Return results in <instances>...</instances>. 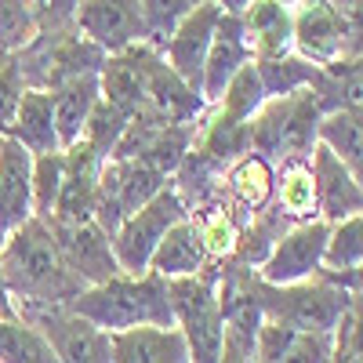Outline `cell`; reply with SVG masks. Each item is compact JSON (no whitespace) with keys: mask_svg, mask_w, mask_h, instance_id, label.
Returning a JSON list of instances; mask_svg holds the SVG:
<instances>
[{"mask_svg":"<svg viewBox=\"0 0 363 363\" xmlns=\"http://www.w3.org/2000/svg\"><path fill=\"white\" fill-rule=\"evenodd\" d=\"M0 265H4V284H8L15 309L18 306L69 309L87 291L69 272L51 229L40 218L26 222L22 229L0 240Z\"/></svg>","mask_w":363,"mask_h":363,"instance_id":"1","label":"cell"},{"mask_svg":"<svg viewBox=\"0 0 363 363\" xmlns=\"http://www.w3.org/2000/svg\"><path fill=\"white\" fill-rule=\"evenodd\" d=\"M69 313L95 323L106 335H120V330H135V327H174L167 280L157 277V272L116 277L109 284L87 287L69 306Z\"/></svg>","mask_w":363,"mask_h":363,"instance_id":"2","label":"cell"},{"mask_svg":"<svg viewBox=\"0 0 363 363\" xmlns=\"http://www.w3.org/2000/svg\"><path fill=\"white\" fill-rule=\"evenodd\" d=\"M255 298L269 323L306 330V335H327V338L342 327V320L352 309V294L327 272L294 287H265L255 277Z\"/></svg>","mask_w":363,"mask_h":363,"instance_id":"3","label":"cell"},{"mask_svg":"<svg viewBox=\"0 0 363 363\" xmlns=\"http://www.w3.org/2000/svg\"><path fill=\"white\" fill-rule=\"evenodd\" d=\"M167 294H171L174 327L186 335L193 363H222L225 320H222V301H218V272L171 280Z\"/></svg>","mask_w":363,"mask_h":363,"instance_id":"4","label":"cell"},{"mask_svg":"<svg viewBox=\"0 0 363 363\" xmlns=\"http://www.w3.org/2000/svg\"><path fill=\"white\" fill-rule=\"evenodd\" d=\"M186 218H189V211L182 203V196L174 193V186H167L160 196H153L135 215H128L120 222V229L113 233V251H116L120 272L124 277H145L160 240Z\"/></svg>","mask_w":363,"mask_h":363,"instance_id":"5","label":"cell"},{"mask_svg":"<svg viewBox=\"0 0 363 363\" xmlns=\"http://www.w3.org/2000/svg\"><path fill=\"white\" fill-rule=\"evenodd\" d=\"M167 189V178L142 160H106L102 182H99V203H95V222L113 236L128 215L145 207L153 196Z\"/></svg>","mask_w":363,"mask_h":363,"instance_id":"6","label":"cell"},{"mask_svg":"<svg viewBox=\"0 0 363 363\" xmlns=\"http://www.w3.org/2000/svg\"><path fill=\"white\" fill-rule=\"evenodd\" d=\"M327 222H309V225H294L287 229L272 251L265 255V262L255 269V277L265 287H294L316 280L323 272V255H327Z\"/></svg>","mask_w":363,"mask_h":363,"instance_id":"7","label":"cell"},{"mask_svg":"<svg viewBox=\"0 0 363 363\" xmlns=\"http://www.w3.org/2000/svg\"><path fill=\"white\" fill-rule=\"evenodd\" d=\"M18 320L33 323L48 338L58 363H113L109 335L95 323L80 320L69 309H37V306H18Z\"/></svg>","mask_w":363,"mask_h":363,"instance_id":"8","label":"cell"},{"mask_svg":"<svg viewBox=\"0 0 363 363\" xmlns=\"http://www.w3.org/2000/svg\"><path fill=\"white\" fill-rule=\"evenodd\" d=\"M44 225L51 229L69 272L84 287H99V284L124 277L120 262H116V251H113V236L95 218L91 222H44Z\"/></svg>","mask_w":363,"mask_h":363,"instance_id":"9","label":"cell"},{"mask_svg":"<svg viewBox=\"0 0 363 363\" xmlns=\"http://www.w3.org/2000/svg\"><path fill=\"white\" fill-rule=\"evenodd\" d=\"M73 26L106 58L128 51L135 44H145L142 8L128 4V0H84V4L73 8Z\"/></svg>","mask_w":363,"mask_h":363,"instance_id":"10","label":"cell"},{"mask_svg":"<svg viewBox=\"0 0 363 363\" xmlns=\"http://www.w3.org/2000/svg\"><path fill=\"white\" fill-rule=\"evenodd\" d=\"M218 18H222V4L200 0V4H193V11L182 18V26L171 33V40L160 48L164 62L174 69V77H182L193 91H200L203 62H207V51H211V37H215V29H218Z\"/></svg>","mask_w":363,"mask_h":363,"instance_id":"11","label":"cell"},{"mask_svg":"<svg viewBox=\"0 0 363 363\" xmlns=\"http://www.w3.org/2000/svg\"><path fill=\"white\" fill-rule=\"evenodd\" d=\"M247 62H255L244 22H240V4H222V18L218 29L211 37V51L203 62V80H200V95L207 106L222 102V91L229 87V80L244 69Z\"/></svg>","mask_w":363,"mask_h":363,"instance_id":"12","label":"cell"},{"mask_svg":"<svg viewBox=\"0 0 363 363\" xmlns=\"http://www.w3.org/2000/svg\"><path fill=\"white\" fill-rule=\"evenodd\" d=\"M66 157V174H62V196H58L55 218L51 222H91L99 203V182H102V157L91 149L84 138L69 149Z\"/></svg>","mask_w":363,"mask_h":363,"instance_id":"13","label":"cell"},{"mask_svg":"<svg viewBox=\"0 0 363 363\" xmlns=\"http://www.w3.org/2000/svg\"><path fill=\"white\" fill-rule=\"evenodd\" d=\"M313 182H316V207H320V222L335 225L352 215H363V186L359 178L330 153L327 145L313 149Z\"/></svg>","mask_w":363,"mask_h":363,"instance_id":"14","label":"cell"},{"mask_svg":"<svg viewBox=\"0 0 363 363\" xmlns=\"http://www.w3.org/2000/svg\"><path fill=\"white\" fill-rule=\"evenodd\" d=\"M33 218V157L18 142L0 138V240Z\"/></svg>","mask_w":363,"mask_h":363,"instance_id":"15","label":"cell"},{"mask_svg":"<svg viewBox=\"0 0 363 363\" xmlns=\"http://www.w3.org/2000/svg\"><path fill=\"white\" fill-rule=\"evenodd\" d=\"M222 196H225V207L236 215V222L247 225L251 218L265 215L272 200H277V167L258 153H247L244 160H236L225 171Z\"/></svg>","mask_w":363,"mask_h":363,"instance_id":"16","label":"cell"},{"mask_svg":"<svg viewBox=\"0 0 363 363\" xmlns=\"http://www.w3.org/2000/svg\"><path fill=\"white\" fill-rule=\"evenodd\" d=\"M240 22L251 44L255 62H277L294 55V8L280 0H255L240 4Z\"/></svg>","mask_w":363,"mask_h":363,"instance_id":"17","label":"cell"},{"mask_svg":"<svg viewBox=\"0 0 363 363\" xmlns=\"http://www.w3.org/2000/svg\"><path fill=\"white\" fill-rule=\"evenodd\" d=\"M294 55L313 69H327L345 58L342 29L330 4H298L294 8Z\"/></svg>","mask_w":363,"mask_h":363,"instance_id":"18","label":"cell"},{"mask_svg":"<svg viewBox=\"0 0 363 363\" xmlns=\"http://www.w3.org/2000/svg\"><path fill=\"white\" fill-rule=\"evenodd\" d=\"M113 363H193L178 327H135L109 335Z\"/></svg>","mask_w":363,"mask_h":363,"instance_id":"19","label":"cell"},{"mask_svg":"<svg viewBox=\"0 0 363 363\" xmlns=\"http://www.w3.org/2000/svg\"><path fill=\"white\" fill-rule=\"evenodd\" d=\"M272 211L294 229V225H309L320 222V207H316V182H313V164L309 157H291L280 160L277 167V200Z\"/></svg>","mask_w":363,"mask_h":363,"instance_id":"20","label":"cell"},{"mask_svg":"<svg viewBox=\"0 0 363 363\" xmlns=\"http://www.w3.org/2000/svg\"><path fill=\"white\" fill-rule=\"evenodd\" d=\"M335 335H306V330H291L280 323H262L255 363H330Z\"/></svg>","mask_w":363,"mask_h":363,"instance_id":"21","label":"cell"},{"mask_svg":"<svg viewBox=\"0 0 363 363\" xmlns=\"http://www.w3.org/2000/svg\"><path fill=\"white\" fill-rule=\"evenodd\" d=\"M51 95V109H55V128H58V145L69 149L84 138V128L95 106L102 102V87L99 77H73L66 84H58L48 91Z\"/></svg>","mask_w":363,"mask_h":363,"instance_id":"22","label":"cell"},{"mask_svg":"<svg viewBox=\"0 0 363 363\" xmlns=\"http://www.w3.org/2000/svg\"><path fill=\"white\" fill-rule=\"evenodd\" d=\"M207 262L211 258L203 247V236H200L196 222L186 218L160 240L153 262H149V272H157V277H164L171 284V280H189V277L207 272Z\"/></svg>","mask_w":363,"mask_h":363,"instance_id":"23","label":"cell"},{"mask_svg":"<svg viewBox=\"0 0 363 363\" xmlns=\"http://www.w3.org/2000/svg\"><path fill=\"white\" fill-rule=\"evenodd\" d=\"M8 138L18 142L29 157L62 153V145H58V128H55V109H51V95H48V91L26 87Z\"/></svg>","mask_w":363,"mask_h":363,"instance_id":"24","label":"cell"},{"mask_svg":"<svg viewBox=\"0 0 363 363\" xmlns=\"http://www.w3.org/2000/svg\"><path fill=\"white\" fill-rule=\"evenodd\" d=\"M320 124H323V109L309 87L287 95L284 99V138H280L284 160L313 157V149L320 145Z\"/></svg>","mask_w":363,"mask_h":363,"instance_id":"25","label":"cell"},{"mask_svg":"<svg viewBox=\"0 0 363 363\" xmlns=\"http://www.w3.org/2000/svg\"><path fill=\"white\" fill-rule=\"evenodd\" d=\"M320 145H327L363 186V113H327L320 124Z\"/></svg>","mask_w":363,"mask_h":363,"instance_id":"26","label":"cell"},{"mask_svg":"<svg viewBox=\"0 0 363 363\" xmlns=\"http://www.w3.org/2000/svg\"><path fill=\"white\" fill-rule=\"evenodd\" d=\"M265 102H269V95H265L262 73H258L255 62H247L244 69L229 80V87L222 91L218 113H222L225 120H233V124H251V120L262 113Z\"/></svg>","mask_w":363,"mask_h":363,"instance_id":"27","label":"cell"},{"mask_svg":"<svg viewBox=\"0 0 363 363\" xmlns=\"http://www.w3.org/2000/svg\"><path fill=\"white\" fill-rule=\"evenodd\" d=\"M356 269H363V215L330 225L323 255V272H330V277H349Z\"/></svg>","mask_w":363,"mask_h":363,"instance_id":"28","label":"cell"},{"mask_svg":"<svg viewBox=\"0 0 363 363\" xmlns=\"http://www.w3.org/2000/svg\"><path fill=\"white\" fill-rule=\"evenodd\" d=\"M0 363H58V359L33 323L0 320Z\"/></svg>","mask_w":363,"mask_h":363,"instance_id":"29","label":"cell"},{"mask_svg":"<svg viewBox=\"0 0 363 363\" xmlns=\"http://www.w3.org/2000/svg\"><path fill=\"white\" fill-rule=\"evenodd\" d=\"M200 153L211 157L218 167H233L236 160H244L251 153V131L247 124H233V120H225L222 113L207 124L203 138H200Z\"/></svg>","mask_w":363,"mask_h":363,"instance_id":"30","label":"cell"},{"mask_svg":"<svg viewBox=\"0 0 363 363\" xmlns=\"http://www.w3.org/2000/svg\"><path fill=\"white\" fill-rule=\"evenodd\" d=\"M255 66L262 73V84H265L269 99H287V95H294V91L313 87V80H316V69L309 62H301L298 55L277 58V62H255Z\"/></svg>","mask_w":363,"mask_h":363,"instance_id":"31","label":"cell"},{"mask_svg":"<svg viewBox=\"0 0 363 363\" xmlns=\"http://www.w3.org/2000/svg\"><path fill=\"white\" fill-rule=\"evenodd\" d=\"M62 174H66V157L62 153L33 157V215L40 222L55 218L58 196H62Z\"/></svg>","mask_w":363,"mask_h":363,"instance_id":"32","label":"cell"},{"mask_svg":"<svg viewBox=\"0 0 363 363\" xmlns=\"http://www.w3.org/2000/svg\"><path fill=\"white\" fill-rule=\"evenodd\" d=\"M128 128H131V116L128 113H120L109 102H99L95 113H91V120H87V128H84V142L95 149L102 160H109L116 153V145L124 142Z\"/></svg>","mask_w":363,"mask_h":363,"instance_id":"33","label":"cell"},{"mask_svg":"<svg viewBox=\"0 0 363 363\" xmlns=\"http://www.w3.org/2000/svg\"><path fill=\"white\" fill-rule=\"evenodd\" d=\"M196 0H171V4H164V0H145L142 8V26H145V44L149 48H164L171 40V33L182 26V18H186L193 11Z\"/></svg>","mask_w":363,"mask_h":363,"instance_id":"34","label":"cell"},{"mask_svg":"<svg viewBox=\"0 0 363 363\" xmlns=\"http://www.w3.org/2000/svg\"><path fill=\"white\" fill-rule=\"evenodd\" d=\"M37 4H0V48L8 55L26 51L37 40Z\"/></svg>","mask_w":363,"mask_h":363,"instance_id":"35","label":"cell"},{"mask_svg":"<svg viewBox=\"0 0 363 363\" xmlns=\"http://www.w3.org/2000/svg\"><path fill=\"white\" fill-rule=\"evenodd\" d=\"M26 95V77H22V66L18 58L11 55L4 66H0V138H8L11 124H15V113H18V102Z\"/></svg>","mask_w":363,"mask_h":363,"instance_id":"36","label":"cell"},{"mask_svg":"<svg viewBox=\"0 0 363 363\" xmlns=\"http://www.w3.org/2000/svg\"><path fill=\"white\" fill-rule=\"evenodd\" d=\"M327 277H330V272H327ZM349 294H352V306L363 313V269H356V272H349V277H335Z\"/></svg>","mask_w":363,"mask_h":363,"instance_id":"37","label":"cell"},{"mask_svg":"<svg viewBox=\"0 0 363 363\" xmlns=\"http://www.w3.org/2000/svg\"><path fill=\"white\" fill-rule=\"evenodd\" d=\"M0 320H18V313H15V301H11L8 284H4V265H0Z\"/></svg>","mask_w":363,"mask_h":363,"instance_id":"38","label":"cell"},{"mask_svg":"<svg viewBox=\"0 0 363 363\" xmlns=\"http://www.w3.org/2000/svg\"><path fill=\"white\" fill-rule=\"evenodd\" d=\"M8 58H11V55H8L4 48H0V66H4V62H8Z\"/></svg>","mask_w":363,"mask_h":363,"instance_id":"39","label":"cell"}]
</instances>
